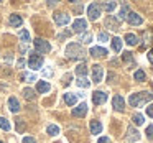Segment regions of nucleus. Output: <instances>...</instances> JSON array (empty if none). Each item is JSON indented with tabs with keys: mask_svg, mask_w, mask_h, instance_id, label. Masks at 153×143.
I'll return each instance as SVG.
<instances>
[{
	"mask_svg": "<svg viewBox=\"0 0 153 143\" xmlns=\"http://www.w3.org/2000/svg\"><path fill=\"white\" fill-rule=\"evenodd\" d=\"M150 100H153V94L152 92H137V94H130L128 97V104L132 107H142L143 104H148Z\"/></svg>",
	"mask_w": 153,
	"mask_h": 143,
	"instance_id": "1",
	"label": "nucleus"
},
{
	"mask_svg": "<svg viewBox=\"0 0 153 143\" xmlns=\"http://www.w3.org/2000/svg\"><path fill=\"white\" fill-rule=\"evenodd\" d=\"M66 56L68 58H71V59H84L86 58V50L82 48V44H79V43H69L66 46Z\"/></svg>",
	"mask_w": 153,
	"mask_h": 143,
	"instance_id": "2",
	"label": "nucleus"
},
{
	"mask_svg": "<svg viewBox=\"0 0 153 143\" xmlns=\"http://www.w3.org/2000/svg\"><path fill=\"white\" fill-rule=\"evenodd\" d=\"M35 50L38 51V54L50 53V51H51V44L48 43L46 40H43V38H36V40H35Z\"/></svg>",
	"mask_w": 153,
	"mask_h": 143,
	"instance_id": "3",
	"label": "nucleus"
},
{
	"mask_svg": "<svg viewBox=\"0 0 153 143\" xmlns=\"http://www.w3.org/2000/svg\"><path fill=\"white\" fill-rule=\"evenodd\" d=\"M43 63H45V58L41 56V54H31L30 59H28V66L33 71L41 69V67H43Z\"/></svg>",
	"mask_w": 153,
	"mask_h": 143,
	"instance_id": "4",
	"label": "nucleus"
},
{
	"mask_svg": "<svg viewBox=\"0 0 153 143\" xmlns=\"http://www.w3.org/2000/svg\"><path fill=\"white\" fill-rule=\"evenodd\" d=\"M100 12H102V8H100L99 4H91L89 7H87V17H89V20L96 21L97 18L100 17Z\"/></svg>",
	"mask_w": 153,
	"mask_h": 143,
	"instance_id": "5",
	"label": "nucleus"
},
{
	"mask_svg": "<svg viewBox=\"0 0 153 143\" xmlns=\"http://www.w3.org/2000/svg\"><path fill=\"white\" fill-rule=\"evenodd\" d=\"M86 30H87V21L84 20V18H77V20H74V23H73V31L74 33H86Z\"/></svg>",
	"mask_w": 153,
	"mask_h": 143,
	"instance_id": "6",
	"label": "nucleus"
},
{
	"mask_svg": "<svg viewBox=\"0 0 153 143\" xmlns=\"http://www.w3.org/2000/svg\"><path fill=\"white\" fill-rule=\"evenodd\" d=\"M105 27L109 28V30L112 31H117L120 28V20L117 17H112V15H109V17L105 18Z\"/></svg>",
	"mask_w": 153,
	"mask_h": 143,
	"instance_id": "7",
	"label": "nucleus"
},
{
	"mask_svg": "<svg viewBox=\"0 0 153 143\" xmlns=\"http://www.w3.org/2000/svg\"><path fill=\"white\" fill-rule=\"evenodd\" d=\"M102 77H104V69H102V66H99V64H94V66H92V82L99 84L100 81H102Z\"/></svg>",
	"mask_w": 153,
	"mask_h": 143,
	"instance_id": "8",
	"label": "nucleus"
},
{
	"mask_svg": "<svg viewBox=\"0 0 153 143\" xmlns=\"http://www.w3.org/2000/svg\"><path fill=\"white\" fill-rule=\"evenodd\" d=\"M107 94L102 92V90H96V92L92 94V102L96 104V105H102V104L107 102Z\"/></svg>",
	"mask_w": 153,
	"mask_h": 143,
	"instance_id": "9",
	"label": "nucleus"
},
{
	"mask_svg": "<svg viewBox=\"0 0 153 143\" xmlns=\"http://www.w3.org/2000/svg\"><path fill=\"white\" fill-rule=\"evenodd\" d=\"M125 20L128 21L130 25H133V27H138V25L143 23V18L140 17L138 13H135V12H128V15H127Z\"/></svg>",
	"mask_w": 153,
	"mask_h": 143,
	"instance_id": "10",
	"label": "nucleus"
},
{
	"mask_svg": "<svg viewBox=\"0 0 153 143\" xmlns=\"http://www.w3.org/2000/svg\"><path fill=\"white\" fill-rule=\"evenodd\" d=\"M140 140V133L137 128H133V127H128L127 128V142L133 143V142H138Z\"/></svg>",
	"mask_w": 153,
	"mask_h": 143,
	"instance_id": "11",
	"label": "nucleus"
},
{
	"mask_svg": "<svg viewBox=\"0 0 153 143\" xmlns=\"http://www.w3.org/2000/svg\"><path fill=\"white\" fill-rule=\"evenodd\" d=\"M54 21H56V25H59V27H64V25H68L71 21V17L66 13H54Z\"/></svg>",
	"mask_w": 153,
	"mask_h": 143,
	"instance_id": "12",
	"label": "nucleus"
},
{
	"mask_svg": "<svg viewBox=\"0 0 153 143\" xmlns=\"http://www.w3.org/2000/svg\"><path fill=\"white\" fill-rule=\"evenodd\" d=\"M112 105H114V109H115L117 112H122V110L125 109V100H123V97L122 96H115L112 99Z\"/></svg>",
	"mask_w": 153,
	"mask_h": 143,
	"instance_id": "13",
	"label": "nucleus"
},
{
	"mask_svg": "<svg viewBox=\"0 0 153 143\" xmlns=\"http://www.w3.org/2000/svg\"><path fill=\"white\" fill-rule=\"evenodd\" d=\"M89 54L94 58H104V56H107V50L102 46H92L89 51Z\"/></svg>",
	"mask_w": 153,
	"mask_h": 143,
	"instance_id": "14",
	"label": "nucleus"
},
{
	"mask_svg": "<svg viewBox=\"0 0 153 143\" xmlns=\"http://www.w3.org/2000/svg\"><path fill=\"white\" fill-rule=\"evenodd\" d=\"M87 113V104L86 102H81L77 107L73 109V115L74 117H84Z\"/></svg>",
	"mask_w": 153,
	"mask_h": 143,
	"instance_id": "15",
	"label": "nucleus"
},
{
	"mask_svg": "<svg viewBox=\"0 0 153 143\" xmlns=\"http://www.w3.org/2000/svg\"><path fill=\"white\" fill-rule=\"evenodd\" d=\"M63 99H64V102H66V105L73 107V105H76V104H77V94L66 92V94L63 96Z\"/></svg>",
	"mask_w": 153,
	"mask_h": 143,
	"instance_id": "16",
	"label": "nucleus"
},
{
	"mask_svg": "<svg viewBox=\"0 0 153 143\" xmlns=\"http://www.w3.org/2000/svg\"><path fill=\"white\" fill-rule=\"evenodd\" d=\"M51 90V84L46 82V81H38V86H36V92L38 94H46Z\"/></svg>",
	"mask_w": 153,
	"mask_h": 143,
	"instance_id": "17",
	"label": "nucleus"
},
{
	"mask_svg": "<svg viewBox=\"0 0 153 143\" xmlns=\"http://www.w3.org/2000/svg\"><path fill=\"white\" fill-rule=\"evenodd\" d=\"M89 127H91V133H92V135H99V133L102 132V123H100L99 120H91Z\"/></svg>",
	"mask_w": 153,
	"mask_h": 143,
	"instance_id": "18",
	"label": "nucleus"
},
{
	"mask_svg": "<svg viewBox=\"0 0 153 143\" xmlns=\"http://www.w3.org/2000/svg\"><path fill=\"white\" fill-rule=\"evenodd\" d=\"M8 109H10V112H13V113L20 112V102H18L17 97H10V99H8Z\"/></svg>",
	"mask_w": 153,
	"mask_h": 143,
	"instance_id": "19",
	"label": "nucleus"
},
{
	"mask_svg": "<svg viewBox=\"0 0 153 143\" xmlns=\"http://www.w3.org/2000/svg\"><path fill=\"white\" fill-rule=\"evenodd\" d=\"M110 43H112V50L115 51V53H120V51H122V43L123 41L120 40L119 36H114L112 40H110Z\"/></svg>",
	"mask_w": 153,
	"mask_h": 143,
	"instance_id": "20",
	"label": "nucleus"
},
{
	"mask_svg": "<svg viewBox=\"0 0 153 143\" xmlns=\"http://www.w3.org/2000/svg\"><path fill=\"white\" fill-rule=\"evenodd\" d=\"M125 43L128 44V46H137L138 44V36L133 33H127L125 35Z\"/></svg>",
	"mask_w": 153,
	"mask_h": 143,
	"instance_id": "21",
	"label": "nucleus"
},
{
	"mask_svg": "<svg viewBox=\"0 0 153 143\" xmlns=\"http://www.w3.org/2000/svg\"><path fill=\"white\" fill-rule=\"evenodd\" d=\"M8 21H10V25L13 28H18V27H22V23H23V20H22V17L20 15H10V18H8Z\"/></svg>",
	"mask_w": 153,
	"mask_h": 143,
	"instance_id": "22",
	"label": "nucleus"
},
{
	"mask_svg": "<svg viewBox=\"0 0 153 143\" xmlns=\"http://www.w3.org/2000/svg\"><path fill=\"white\" fill-rule=\"evenodd\" d=\"M46 132H48V135H50V136H58V135H59V127L54 125V123H51V125L46 127Z\"/></svg>",
	"mask_w": 153,
	"mask_h": 143,
	"instance_id": "23",
	"label": "nucleus"
},
{
	"mask_svg": "<svg viewBox=\"0 0 153 143\" xmlns=\"http://www.w3.org/2000/svg\"><path fill=\"white\" fill-rule=\"evenodd\" d=\"M76 74H77V76H79V77H86V74H87V66H86V64H77V66H76Z\"/></svg>",
	"mask_w": 153,
	"mask_h": 143,
	"instance_id": "24",
	"label": "nucleus"
},
{
	"mask_svg": "<svg viewBox=\"0 0 153 143\" xmlns=\"http://www.w3.org/2000/svg\"><path fill=\"white\" fill-rule=\"evenodd\" d=\"M18 38L22 40V43H23V44H27L28 41H30V31H28V30H20Z\"/></svg>",
	"mask_w": 153,
	"mask_h": 143,
	"instance_id": "25",
	"label": "nucleus"
},
{
	"mask_svg": "<svg viewBox=\"0 0 153 143\" xmlns=\"http://www.w3.org/2000/svg\"><path fill=\"white\" fill-rule=\"evenodd\" d=\"M79 41L82 44H89L91 41H92V33H89V31H86V33H82L79 36Z\"/></svg>",
	"mask_w": 153,
	"mask_h": 143,
	"instance_id": "26",
	"label": "nucleus"
},
{
	"mask_svg": "<svg viewBox=\"0 0 153 143\" xmlns=\"http://www.w3.org/2000/svg\"><path fill=\"white\" fill-rule=\"evenodd\" d=\"M128 12H130L128 5H122V8H120V12H119V15H117V18H119V20H125L127 15H128Z\"/></svg>",
	"mask_w": 153,
	"mask_h": 143,
	"instance_id": "27",
	"label": "nucleus"
},
{
	"mask_svg": "<svg viewBox=\"0 0 153 143\" xmlns=\"http://www.w3.org/2000/svg\"><path fill=\"white\" fill-rule=\"evenodd\" d=\"M100 8H104L105 12H109V13H110V12H114L117 8V4H115V2H107V4L100 5Z\"/></svg>",
	"mask_w": 153,
	"mask_h": 143,
	"instance_id": "28",
	"label": "nucleus"
},
{
	"mask_svg": "<svg viewBox=\"0 0 153 143\" xmlns=\"http://www.w3.org/2000/svg\"><path fill=\"white\" fill-rule=\"evenodd\" d=\"M35 92H36L35 89H31V87H27V89L23 90V96H25V99H28V100H33V99H35Z\"/></svg>",
	"mask_w": 153,
	"mask_h": 143,
	"instance_id": "29",
	"label": "nucleus"
},
{
	"mask_svg": "<svg viewBox=\"0 0 153 143\" xmlns=\"http://www.w3.org/2000/svg\"><path fill=\"white\" fill-rule=\"evenodd\" d=\"M76 84H77L79 87H82V89H87V87L91 86V81H87L86 77H79V79L76 81Z\"/></svg>",
	"mask_w": 153,
	"mask_h": 143,
	"instance_id": "30",
	"label": "nucleus"
},
{
	"mask_svg": "<svg viewBox=\"0 0 153 143\" xmlns=\"http://www.w3.org/2000/svg\"><path fill=\"white\" fill-rule=\"evenodd\" d=\"M132 122L135 123V125H143L145 119H143V115H142V113H135V115L132 117Z\"/></svg>",
	"mask_w": 153,
	"mask_h": 143,
	"instance_id": "31",
	"label": "nucleus"
},
{
	"mask_svg": "<svg viewBox=\"0 0 153 143\" xmlns=\"http://www.w3.org/2000/svg\"><path fill=\"white\" fill-rule=\"evenodd\" d=\"M0 128L5 130V132H8V130L12 128L10 123H8V120H7V119H4V117H0Z\"/></svg>",
	"mask_w": 153,
	"mask_h": 143,
	"instance_id": "32",
	"label": "nucleus"
},
{
	"mask_svg": "<svg viewBox=\"0 0 153 143\" xmlns=\"http://www.w3.org/2000/svg\"><path fill=\"white\" fill-rule=\"evenodd\" d=\"M133 77H135V81H140V82H142V81H145V73H143L142 69H138V71H135V74H133Z\"/></svg>",
	"mask_w": 153,
	"mask_h": 143,
	"instance_id": "33",
	"label": "nucleus"
},
{
	"mask_svg": "<svg viewBox=\"0 0 153 143\" xmlns=\"http://www.w3.org/2000/svg\"><path fill=\"white\" fill-rule=\"evenodd\" d=\"M22 77H23L27 82H33V81H36V76H35V74H30V73H25Z\"/></svg>",
	"mask_w": 153,
	"mask_h": 143,
	"instance_id": "34",
	"label": "nucleus"
},
{
	"mask_svg": "<svg viewBox=\"0 0 153 143\" xmlns=\"http://www.w3.org/2000/svg\"><path fill=\"white\" fill-rule=\"evenodd\" d=\"M97 38H99L100 43H105V41H109V33H105V31H100Z\"/></svg>",
	"mask_w": 153,
	"mask_h": 143,
	"instance_id": "35",
	"label": "nucleus"
},
{
	"mask_svg": "<svg viewBox=\"0 0 153 143\" xmlns=\"http://www.w3.org/2000/svg\"><path fill=\"white\" fill-rule=\"evenodd\" d=\"M123 61H125V63H132V61H133L132 53H128V51H127V53H123Z\"/></svg>",
	"mask_w": 153,
	"mask_h": 143,
	"instance_id": "36",
	"label": "nucleus"
},
{
	"mask_svg": "<svg viewBox=\"0 0 153 143\" xmlns=\"http://www.w3.org/2000/svg\"><path fill=\"white\" fill-rule=\"evenodd\" d=\"M145 133H146V138H153V125H148V127H146Z\"/></svg>",
	"mask_w": 153,
	"mask_h": 143,
	"instance_id": "37",
	"label": "nucleus"
},
{
	"mask_svg": "<svg viewBox=\"0 0 153 143\" xmlns=\"http://www.w3.org/2000/svg\"><path fill=\"white\" fill-rule=\"evenodd\" d=\"M22 143H36V140H35L33 136H25V138L22 140Z\"/></svg>",
	"mask_w": 153,
	"mask_h": 143,
	"instance_id": "38",
	"label": "nucleus"
},
{
	"mask_svg": "<svg viewBox=\"0 0 153 143\" xmlns=\"http://www.w3.org/2000/svg\"><path fill=\"white\" fill-rule=\"evenodd\" d=\"M97 143H110V138L109 136H100V138L97 140Z\"/></svg>",
	"mask_w": 153,
	"mask_h": 143,
	"instance_id": "39",
	"label": "nucleus"
},
{
	"mask_svg": "<svg viewBox=\"0 0 153 143\" xmlns=\"http://www.w3.org/2000/svg\"><path fill=\"white\" fill-rule=\"evenodd\" d=\"M146 113H148V117L153 119V104H150V105L146 107Z\"/></svg>",
	"mask_w": 153,
	"mask_h": 143,
	"instance_id": "40",
	"label": "nucleus"
},
{
	"mask_svg": "<svg viewBox=\"0 0 153 143\" xmlns=\"http://www.w3.org/2000/svg\"><path fill=\"white\" fill-rule=\"evenodd\" d=\"M27 51H28V44H23V43H22V44H20V53H27Z\"/></svg>",
	"mask_w": 153,
	"mask_h": 143,
	"instance_id": "41",
	"label": "nucleus"
},
{
	"mask_svg": "<svg viewBox=\"0 0 153 143\" xmlns=\"http://www.w3.org/2000/svg\"><path fill=\"white\" fill-rule=\"evenodd\" d=\"M43 74H45V76H46V77L53 76V69H45V71H43Z\"/></svg>",
	"mask_w": 153,
	"mask_h": 143,
	"instance_id": "42",
	"label": "nucleus"
},
{
	"mask_svg": "<svg viewBox=\"0 0 153 143\" xmlns=\"http://www.w3.org/2000/svg\"><path fill=\"white\" fill-rule=\"evenodd\" d=\"M69 35H71V31H64V33H61V35H59V38H68Z\"/></svg>",
	"mask_w": 153,
	"mask_h": 143,
	"instance_id": "43",
	"label": "nucleus"
},
{
	"mask_svg": "<svg viewBox=\"0 0 153 143\" xmlns=\"http://www.w3.org/2000/svg\"><path fill=\"white\" fill-rule=\"evenodd\" d=\"M148 61H150V63L153 64V50H152V51H150V53H148Z\"/></svg>",
	"mask_w": 153,
	"mask_h": 143,
	"instance_id": "44",
	"label": "nucleus"
},
{
	"mask_svg": "<svg viewBox=\"0 0 153 143\" xmlns=\"http://www.w3.org/2000/svg\"><path fill=\"white\" fill-rule=\"evenodd\" d=\"M25 66V59H20L18 61V67H23Z\"/></svg>",
	"mask_w": 153,
	"mask_h": 143,
	"instance_id": "45",
	"label": "nucleus"
},
{
	"mask_svg": "<svg viewBox=\"0 0 153 143\" xmlns=\"http://www.w3.org/2000/svg\"><path fill=\"white\" fill-rule=\"evenodd\" d=\"M0 143H4V142H0Z\"/></svg>",
	"mask_w": 153,
	"mask_h": 143,
	"instance_id": "46",
	"label": "nucleus"
}]
</instances>
